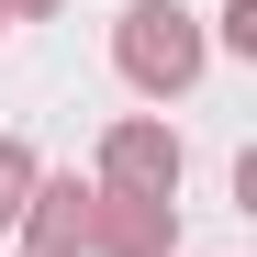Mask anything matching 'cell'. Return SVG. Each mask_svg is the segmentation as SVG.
Wrapping results in <instances>:
<instances>
[{"instance_id": "1", "label": "cell", "mask_w": 257, "mask_h": 257, "mask_svg": "<svg viewBox=\"0 0 257 257\" xmlns=\"http://www.w3.org/2000/svg\"><path fill=\"white\" fill-rule=\"evenodd\" d=\"M123 78H135V90H190L201 78V23L179 0H135V12H123Z\"/></svg>"}, {"instance_id": "2", "label": "cell", "mask_w": 257, "mask_h": 257, "mask_svg": "<svg viewBox=\"0 0 257 257\" xmlns=\"http://www.w3.org/2000/svg\"><path fill=\"white\" fill-rule=\"evenodd\" d=\"M101 179H112V201H168L179 190V135H168V123H112Z\"/></svg>"}, {"instance_id": "3", "label": "cell", "mask_w": 257, "mask_h": 257, "mask_svg": "<svg viewBox=\"0 0 257 257\" xmlns=\"http://www.w3.org/2000/svg\"><path fill=\"white\" fill-rule=\"evenodd\" d=\"M101 257H168V201H90Z\"/></svg>"}, {"instance_id": "4", "label": "cell", "mask_w": 257, "mask_h": 257, "mask_svg": "<svg viewBox=\"0 0 257 257\" xmlns=\"http://www.w3.org/2000/svg\"><path fill=\"white\" fill-rule=\"evenodd\" d=\"M90 246V190L78 179H34V257H67Z\"/></svg>"}, {"instance_id": "5", "label": "cell", "mask_w": 257, "mask_h": 257, "mask_svg": "<svg viewBox=\"0 0 257 257\" xmlns=\"http://www.w3.org/2000/svg\"><path fill=\"white\" fill-rule=\"evenodd\" d=\"M23 201H34V157H23V146H0V224H12Z\"/></svg>"}, {"instance_id": "6", "label": "cell", "mask_w": 257, "mask_h": 257, "mask_svg": "<svg viewBox=\"0 0 257 257\" xmlns=\"http://www.w3.org/2000/svg\"><path fill=\"white\" fill-rule=\"evenodd\" d=\"M12 12H56V0H12Z\"/></svg>"}, {"instance_id": "7", "label": "cell", "mask_w": 257, "mask_h": 257, "mask_svg": "<svg viewBox=\"0 0 257 257\" xmlns=\"http://www.w3.org/2000/svg\"><path fill=\"white\" fill-rule=\"evenodd\" d=\"M0 23H12V0H0Z\"/></svg>"}]
</instances>
